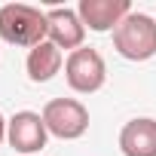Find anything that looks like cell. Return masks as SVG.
I'll return each instance as SVG.
<instances>
[{
	"mask_svg": "<svg viewBox=\"0 0 156 156\" xmlns=\"http://www.w3.org/2000/svg\"><path fill=\"white\" fill-rule=\"evenodd\" d=\"M46 22H49V40L58 46V49H70L76 52L86 40V25L80 22L76 9H67V6H52L46 12Z\"/></svg>",
	"mask_w": 156,
	"mask_h": 156,
	"instance_id": "cell-7",
	"label": "cell"
},
{
	"mask_svg": "<svg viewBox=\"0 0 156 156\" xmlns=\"http://www.w3.org/2000/svg\"><path fill=\"white\" fill-rule=\"evenodd\" d=\"M132 12V3L129 0H80L76 6V16L80 22L95 31V34H107V31H116V25Z\"/></svg>",
	"mask_w": 156,
	"mask_h": 156,
	"instance_id": "cell-6",
	"label": "cell"
},
{
	"mask_svg": "<svg viewBox=\"0 0 156 156\" xmlns=\"http://www.w3.org/2000/svg\"><path fill=\"white\" fill-rule=\"evenodd\" d=\"M64 80L80 95L98 92L107 80V64H104L101 52L92 49V46H80L76 52H70L67 61H64Z\"/></svg>",
	"mask_w": 156,
	"mask_h": 156,
	"instance_id": "cell-3",
	"label": "cell"
},
{
	"mask_svg": "<svg viewBox=\"0 0 156 156\" xmlns=\"http://www.w3.org/2000/svg\"><path fill=\"white\" fill-rule=\"evenodd\" d=\"M46 138H49V129L43 122V113H34V110H19L6 126V141L22 156H40V150L46 147Z\"/></svg>",
	"mask_w": 156,
	"mask_h": 156,
	"instance_id": "cell-5",
	"label": "cell"
},
{
	"mask_svg": "<svg viewBox=\"0 0 156 156\" xmlns=\"http://www.w3.org/2000/svg\"><path fill=\"white\" fill-rule=\"evenodd\" d=\"M113 49L129 61H150L156 55V19L147 12H129L113 31Z\"/></svg>",
	"mask_w": 156,
	"mask_h": 156,
	"instance_id": "cell-2",
	"label": "cell"
},
{
	"mask_svg": "<svg viewBox=\"0 0 156 156\" xmlns=\"http://www.w3.org/2000/svg\"><path fill=\"white\" fill-rule=\"evenodd\" d=\"M6 126H9V119H3V113H0V144L6 141Z\"/></svg>",
	"mask_w": 156,
	"mask_h": 156,
	"instance_id": "cell-10",
	"label": "cell"
},
{
	"mask_svg": "<svg viewBox=\"0 0 156 156\" xmlns=\"http://www.w3.org/2000/svg\"><path fill=\"white\" fill-rule=\"evenodd\" d=\"M0 40H6L9 46H40L49 40V22L46 12L28 3H6L0 6Z\"/></svg>",
	"mask_w": 156,
	"mask_h": 156,
	"instance_id": "cell-1",
	"label": "cell"
},
{
	"mask_svg": "<svg viewBox=\"0 0 156 156\" xmlns=\"http://www.w3.org/2000/svg\"><path fill=\"white\" fill-rule=\"evenodd\" d=\"M119 150L126 156H156V119L135 116L119 132Z\"/></svg>",
	"mask_w": 156,
	"mask_h": 156,
	"instance_id": "cell-8",
	"label": "cell"
},
{
	"mask_svg": "<svg viewBox=\"0 0 156 156\" xmlns=\"http://www.w3.org/2000/svg\"><path fill=\"white\" fill-rule=\"evenodd\" d=\"M64 64V55L61 49L52 43V40H43L40 46H34L25 58V67H28V76H31V83H49L52 76L61 70Z\"/></svg>",
	"mask_w": 156,
	"mask_h": 156,
	"instance_id": "cell-9",
	"label": "cell"
},
{
	"mask_svg": "<svg viewBox=\"0 0 156 156\" xmlns=\"http://www.w3.org/2000/svg\"><path fill=\"white\" fill-rule=\"evenodd\" d=\"M43 122H46L49 135H55L61 141H76L89 129V110L76 98H52L43 107Z\"/></svg>",
	"mask_w": 156,
	"mask_h": 156,
	"instance_id": "cell-4",
	"label": "cell"
}]
</instances>
